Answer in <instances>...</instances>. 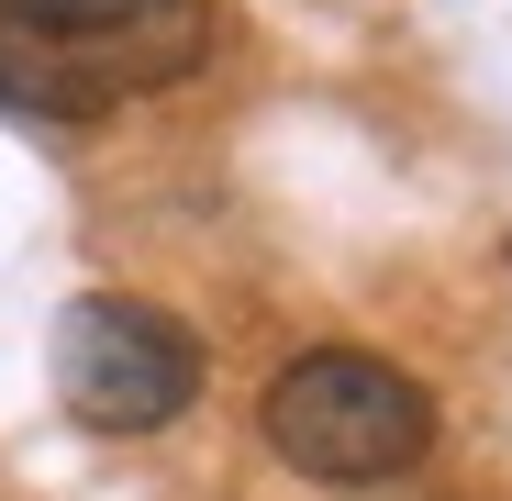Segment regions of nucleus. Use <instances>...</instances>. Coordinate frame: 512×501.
<instances>
[{"instance_id":"nucleus-3","label":"nucleus","mask_w":512,"mask_h":501,"mask_svg":"<svg viewBox=\"0 0 512 501\" xmlns=\"http://www.w3.org/2000/svg\"><path fill=\"white\" fill-rule=\"evenodd\" d=\"M0 34H34L101 101H134L212 56V0H0Z\"/></svg>"},{"instance_id":"nucleus-2","label":"nucleus","mask_w":512,"mask_h":501,"mask_svg":"<svg viewBox=\"0 0 512 501\" xmlns=\"http://www.w3.org/2000/svg\"><path fill=\"white\" fill-rule=\"evenodd\" d=\"M45 357H56V401L90 435H156L201 401V334L134 290H78Z\"/></svg>"},{"instance_id":"nucleus-4","label":"nucleus","mask_w":512,"mask_h":501,"mask_svg":"<svg viewBox=\"0 0 512 501\" xmlns=\"http://www.w3.org/2000/svg\"><path fill=\"white\" fill-rule=\"evenodd\" d=\"M0 112H34V123H101L112 101L78 78L56 45H34V34H0Z\"/></svg>"},{"instance_id":"nucleus-1","label":"nucleus","mask_w":512,"mask_h":501,"mask_svg":"<svg viewBox=\"0 0 512 501\" xmlns=\"http://www.w3.org/2000/svg\"><path fill=\"white\" fill-rule=\"evenodd\" d=\"M256 424H268V446L301 479H323V490H390V479H412L435 457V401H423V379L368 357V346L290 357L268 379V401H256Z\"/></svg>"}]
</instances>
